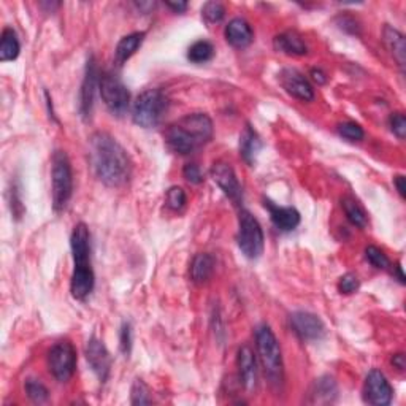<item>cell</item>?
I'll list each match as a JSON object with an SVG mask.
<instances>
[{"instance_id":"cell-25","label":"cell","mask_w":406,"mask_h":406,"mask_svg":"<svg viewBox=\"0 0 406 406\" xmlns=\"http://www.w3.org/2000/svg\"><path fill=\"white\" fill-rule=\"evenodd\" d=\"M341 206H343L346 218L349 219L351 224H354V226L359 227V229L367 227L368 216H367V213L363 211V208L359 205V203L346 197V199L341 200Z\"/></svg>"},{"instance_id":"cell-22","label":"cell","mask_w":406,"mask_h":406,"mask_svg":"<svg viewBox=\"0 0 406 406\" xmlns=\"http://www.w3.org/2000/svg\"><path fill=\"white\" fill-rule=\"evenodd\" d=\"M213 270H215V258L206 253L197 254L191 265L192 281L197 282V284H203V282L210 280Z\"/></svg>"},{"instance_id":"cell-10","label":"cell","mask_w":406,"mask_h":406,"mask_svg":"<svg viewBox=\"0 0 406 406\" xmlns=\"http://www.w3.org/2000/svg\"><path fill=\"white\" fill-rule=\"evenodd\" d=\"M394 397V389L386 376L379 370H371L365 379V387H363V400L368 405L375 406H387L391 405Z\"/></svg>"},{"instance_id":"cell-15","label":"cell","mask_w":406,"mask_h":406,"mask_svg":"<svg viewBox=\"0 0 406 406\" xmlns=\"http://www.w3.org/2000/svg\"><path fill=\"white\" fill-rule=\"evenodd\" d=\"M99 75H97V67H95L94 59L90 57L86 66V73H84L83 86H81V97H79V111H81V116L84 119L90 117L94 106V97H95V89L99 88Z\"/></svg>"},{"instance_id":"cell-21","label":"cell","mask_w":406,"mask_h":406,"mask_svg":"<svg viewBox=\"0 0 406 406\" xmlns=\"http://www.w3.org/2000/svg\"><path fill=\"white\" fill-rule=\"evenodd\" d=\"M145 32H133L130 35L122 37L115 51L116 62L119 64V66H122V64L129 61V59L135 55L138 48L142 46L143 40H145Z\"/></svg>"},{"instance_id":"cell-26","label":"cell","mask_w":406,"mask_h":406,"mask_svg":"<svg viewBox=\"0 0 406 406\" xmlns=\"http://www.w3.org/2000/svg\"><path fill=\"white\" fill-rule=\"evenodd\" d=\"M336 384L332 378L325 376L316 381V389H314V398L318 403H332L336 397Z\"/></svg>"},{"instance_id":"cell-28","label":"cell","mask_w":406,"mask_h":406,"mask_svg":"<svg viewBox=\"0 0 406 406\" xmlns=\"http://www.w3.org/2000/svg\"><path fill=\"white\" fill-rule=\"evenodd\" d=\"M26 394L34 403H44L50 397L48 389L41 384L39 379H28L26 381Z\"/></svg>"},{"instance_id":"cell-35","label":"cell","mask_w":406,"mask_h":406,"mask_svg":"<svg viewBox=\"0 0 406 406\" xmlns=\"http://www.w3.org/2000/svg\"><path fill=\"white\" fill-rule=\"evenodd\" d=\"M391 129L392 132L397 135L400 140H403L405 135H406V119H405V115L403 113H394L391 116Z\"/></svg>"},{"instance_id":"cell-23","label":"cell","mask_w":406,"mask_h":406,"mask_svg":"<svg viewBox=\"0 0 406 406\" xmlns=\"http://www.w3.org/2000/svg\"><path fill=\"white\" fill-rule=\"evenodd\" d=\"M19 51L21 45L16 32L12 28H5L2 32V40H0V61H14L19 56Z\"/></svg>"},{"instance_id":"cell-37","label":"cell","mask_w":406,"mask_h":406,"mask_svg":"<svg viewBox=\"0 0 406 406\" xmlns=\"http://www.w3.org/2000/svg\"><path fill=\"white\" fill-rule=\"evenodd\" d=\"M132 348V329L130 324H124L121 329V351L127 356Z\"/></svg>"},{"instance_id":"cell-38","label":"cell","mask_w":406,"mask_h":406,"mask_svg":"<svg viewBox=\"0 0 406 406\" xmlns=\"http://www.w3.org/2000/svg\"><path fill=\"white\" fill-rule=\"evenodd\" d=\"M311 77H313V81H316L318 84L327 83V75H325L322 70H319V68H313Z\"/></svg>"},{"instance_id":"cell-24","label":"cell","mask_w":406,"mask_h":406,"mask_svg":"<svg viewBox=\"0 0 406 406\" xmlns=\"http://www.w3.org/2000/svg\"><path fill=\"white\" fill-rule=\"evenodd\" d=\"M260 148H262L260 138L258 137V133L248 126L242 133V137H240V153H242L243 159L246 160L248 164H253Z\"/></svg>"},{"instance_id":"cell-27","label":"cell","mask_w":406,"mask_h":406,"mask_svg":"<svg viewBox=\"0 0 406 406\" xmlns=\"http://www.w3.org/2000/svg\"><path fill=\"white\" fill-rule=\"evenodd\" d=\"M213 56H215V46H213L210 41H206V40L195 41V44L192 45L188 51V59L195 64L208 62L210 59H213Z\"/></svg>"},{"instance_id":"cell-6","label":"cell","mask_w":406,"mask_h":406,"mask_svg":"<svg viewBox=\"0 0 406 406\" xmlns=\"http://www.w3.org/2000/svg\"><path fill=\"white\" fill-rule=\"evenodd\" d=\"M52 206L56 211L66 210L73 194V175L68 156L56 151L52 156Z\"/></svg>"},{"instance_id":"cell-3","label":"cell","mask_w":406,"mask_h":406,"mask_svg":"<svg viewBox=\"0 0 406 406\" xmlns=\"http://www.w3.org/2000/svg\"><path fill=\"white\" fill-rule=\"evenodd\" d=\"M89 240L90 235L86 224H77L70 238L75 260V270L72 275V296L77 300H86L90 293H93L95 286L94 270L90 267Z\"/></svg>"},{"instance_id":"cell-17","label":"cell","mask_w":406,"mask_h":406,"mask_svg":"<svg viewBox=\"0 0 406 406\" xmlns=\"http://www.w3.org/2000/svg\"><path fill=\"white\" fill-rule=\"evenodd\" d=\"M238 370L243 387L249 392L254 391L258 386V363L254 351L249 346H243L238 351Z\"/></svg>"},{"instance_id":"cell-41","label":"cell","mask_w":406,"mask_h":406,"mask_svg":"<svg viewBox=\"0 0 406 406\" xmlns=\"http://www.w3.org/2000/svg\"><path fill=\"white\" fill-rule=\"evenodd\" d=\"M392 365L398 370H405V356L403 354H395L392 356Z\"/></svg>"},{"instance_id":"cell-16","label":"cell","mask_w":406,"mask_h":406,"mask_svg":"<svg viewBox=\"0 0 406 406\" xmlns=\"http://www.w3.org/2000/svg\"><path fill=\"white\" fill-rule=\"evenodd\" d=\"M265 208H269L273 226L281 232H291L300 224V213L292 206H280L273 202L265 200Z\"/></svg>"},{"instance_id":"cell-40","label":"cell","mask_w":406,"mask_h":406,"mask_svg":"<svg viewBox=\"0 0 406 406\" xmlns=\"http://www.w3.org/2000/svg\"><path fill=\"white\" fill-rule=\"evenodd\" d=\"M168 8H172L175 13H183L186 12V8H188V3L186 2H165Z\"/></svg>"},{"instance_id":"cell-1","label":"cell","mask_w":406,"mask_h":406,"mask_svg":"<svg viewBox=\"0 0 406 406\" xmlns=\"http://www.w3.org/2000/svg\"><path fill=\"white\" fill-rule=\"evenodd\" d=\"M89 159L97 178L108 188H121L132 175L129 154L110 133L97 132L89 140Z\"/></svg>"},{"instance_id":"cell-33","label":"cell","mask_w":406,"mask_h":406,"mask_svg":"<svg viewBox=\"0 0 406 406\" xmlns=\"http://www.w3.org/2000/svg\"><path fill=\"white\" fill-rule=\"evenodd\" d=\"M365 258L373 267H376V269H379V270L387 269V267L391 265V262H389L387 255L384 254L383 251L379 248H376V246H368L365 249Z\"/></svg>"},{"instance_id":"cell-34","label":"cell","mask_w":406,"mask_h":406,"mask_svg":"<svg viewBox=\"0 0 406 406\" xmlns=\"http://www.w3.org/2000/svg\"><path fill=\"white\" fill-rule=\"evenodd\" d=\"M338 287L341 293H354L360 287V281L359 278H357V275L346 273L345 276H341Z\"/></svg>"},{"instance_id":"cell-9","label":"cell","mask_w":406,"mask_h":406,"mask_svg":"<svg viewBox=\"0 0 406 406\" xmlns=\"http://www.w3.org/2000/svg\"><path fill=\"white\" fill-rule=\"evenodd\" d=\"M48 367L57 381L67 383L77 368V351L70 341H59L48 354Z\"/></svg>"},{"instance_id":"cell-39","label":"cell","mask_w":406,"mask_h":406,"mask_svg":"<svg viewBox=\"0 0 406 406\" xmlns=\"http://www.w3.org/2000/svg\"><path fill=\"white\" fill-rule=\"evenodd\" d=\"M394 183H395V186H397V191H398V194L402 195V197H405V195H406V183H405V176H403V175H398V176H395Z\"/></svg>"},{"instance_id":"cell-2","label":"cell","mask_w":406,"mask_h":406,"mask_svg":"<svg viewBox=\"0 0 406 406\" xmlns=\"http://www.w3.org/2000/svg\"><path fill=\"white\" fill-rule=\"evenodd\" d=\"M213 137V121L205 113L181 117L168 127L165 140L170 149L178 154H191L205 145Z\"/></svg>"},{"instance_id":"cell-13","label":"cell","mask_w":406,"mask_h":406,"mask_svg":"<svg viewBox=\"0 0 406 406\" xmlns=\"http://www.w3.org/2000/svg\"><path fill=\"white\" fill-rule=\"evenodd\" d=\"M211 178L222 189L233 203L242 202V186H240L237 175L227 162H216L211 168Z\"/></svg>"},{"instance_id":"cell-12","label":"cell","mask_w":406,"mask_h":406,"mask_svg":"<svg viewBox=\"0 0 406 406\" xmlns=\"http://www.w3.org/2000/svg\"><path fill=\"white\" fill-rule=\"evenodd\" d=\"M280 83L287 94L302 102H311L314 99V89L304 75L297 68H284L280 73Z\"/></svg>"},{"instance_id":"cell-11","label":"cell","mask_w":406,"mask_h":406,"mask_svg":"<svg viewBox=\"0 0 406 406\" xmlns=\"http://www.w3.org/2000/svg\"><path fill=\"white\" fill-rule=\"evenodd\" d=\"M291 324L303 341H319L325 336V325L316 314L307 311H297L291 316Z\"/></svg>"},{"instance_id":"cell-31","label":"cell","mask_w":406,"mask_h":406,"mask_svg":"<svg viewBox=\"0 0 406 406\" xmlns=\"http://www.w3.org/2000/svg\"><path fill=\"white\" fill-rule=\"evenodd\" d=\"M224 14H226V8L219 2H208L202 8V16L208 23H219L224 18Z\"/></svg>"},{"instance_id":"cell-5","label":"cell","mask_w":406,"mask_h":406,"mask_svg":"<svg viewBox=\"0 0 406 406\" xmlns=\"http://www.w3.org/2000/svg\"><path fill=\"white\" fill-rule=\"evenodd\" d=\"M168 108V99L160 89H148L138 95L132 106L133 122L140 127H154Z\"/></svg>"},{"instance_id":"cell-8","label":"cell","mask_w":406,"mask_h":406,"mask_svg":"<svg viewBox=\"0 0 406 406\" xmlns=\"http://www.w3.org/2000/svg\"><path fill=\"white\" fill-rule=\"evenodd\" d=\"M99 89L102 100H104L106 108H108L111 113L117 116H122L126 113L130 104V93L116 75L105 73L104 77L100 78Z\"/></svg>"},{"instance_id":"cell-20","label":"cell","mask_w":406,"mask_h":406,"mask_svg":"<svg viewBox=\"0 0 406 406\" xmlns=\"http://www.w3.org/2000/svg\"><path fill=\"white\" fill-rule=\"evenodd\" d=\"M275 50L289 56H303L308 52V46L297 32H284L275 37Z\"/></svg>"},{"instance_id":"cell-18","label":"cell","mask_w":406,"mask_h":406,"mask_svg":"<svg viewBox=\"0 0 406 406\" xmlns=\"http://www.w3.org/2000/svg\"><path fill=\"white\" fill-rule=\"evenodd\" d=\"M254 39L253 29L246 19L235 18L226 28V40L233 48H246Z\"/></svg>"},{"instance_id":"cell-36","label":"cell","mask_w":406,"mask_h":406,"mask_svg":"<svg viewBox=\"0 0 406 406\" xmlns=\"http://www.w3.org/2000/svg\"><path fill=\"white\" fill-rule=\"evenodd\" d=\"M183 175L184 178L189 181L191 184H200L203 181V176H202V172L199 168V165L195 164H188L183 170Z\"/></svg>"},{"instance_id":"cell-29","label":"cell","mask_w":406,"mask_h":406,"mask_svg":"<svg viewBox=\"0 0 406 406\" xmlns=\"http://www.w3.org/2000/svg\"><path fill=\"white\" fill-rule=\"evenodd\" d=\"M338 133L349 142H360L363 140V137H365V132H363L362 127L351 121L341 122V124L338 126Z\"/></svg>"},{"instance_id":"cell-30","label":"cell","mask_w":406,"mask_h":406,"mask_svg":"<svg viewBox=\"0 0 406 406\" xmlns=\"http://www.w3.org/2000/svg\"><path fill=\"white\" fill-rule=\"evenodd\" d=\"M130 402L132 405H149L153 402L151 397H149V391L146 384L142 381V379H135L132 386V394H130Z\"/></svg>"},{"instance_id":"cell-7","label":"cell","mask_w":406,"mask_h":406,"mask_svg":"<svg viewBox=\"0 0 406 406\" xmlns=\"http://www.w3.org/2000/svg\"><path fill=\"white\" fill-rule=\"evenodd\" d=\"M237 242L244 258L258 259L264 253V232L258 219L248 210L240 211Z\"/></svg>"},{"instance_id":"cell-32","label":"cell","mask_w":406,"mask_h":406,"mask_svg":"<svg viewBox=\"0 0 406 406\" xmlns=\"http://www.w3.org/2000/svg\"><path fill=\"white\" fill-rule=\"evenodd\" d=\"M186 192L178 188V186H173V188H170L167 191V205L170 210L173 211H180L183 210L184 205H186Z\"/></svg>"},{"instance_id":"cell-19","label":"cell","mask_w":406,"mask_h":406,"mask_svg":"<svg viewBox=\"0 0 406 406\" xmlns=\"http://www.w3.org/2000/svg\"><path fill=\"white\" fill-rule=\"evenodd\" d=\"M383 40L389 52L394 56L395 62H397L398 67L403 70L406 62V44L402 32L391 28V26H384Z\"/></svg>"},{"instance_id":"cell-4","label":"cell","mask_w":406,"mask_h":406,"mask_svg":"<svg viewBox=\"0 0 406 406\" xmlns=\"http://www.w3.org/2000/svg\"><path fill=\"white\" fill-rule=\"evenodd\" d=\"M255 346L264 367L265 375L271 386L280 387L284 379V365H282V354L280 343L269 325L262 324L255 330Z\"/></svg>"},{"instance_id":"cell-14","label":"cell","mask_w":406,"mask_h":406,"mask_svg":"<svg viewBox=\"0 0 406 406\" xmlns=\"http://www.w3.org/2000/svg\"><path fill=\"white\" fill-rule=\"evenodd\" d=\"M86 359L89 362L93 371L97 375L102 383L106 381L110 375L111 368V357L110 352L106 351L105 345L97 338H90L86 345Z\"/></svg>"}]
</instances>
